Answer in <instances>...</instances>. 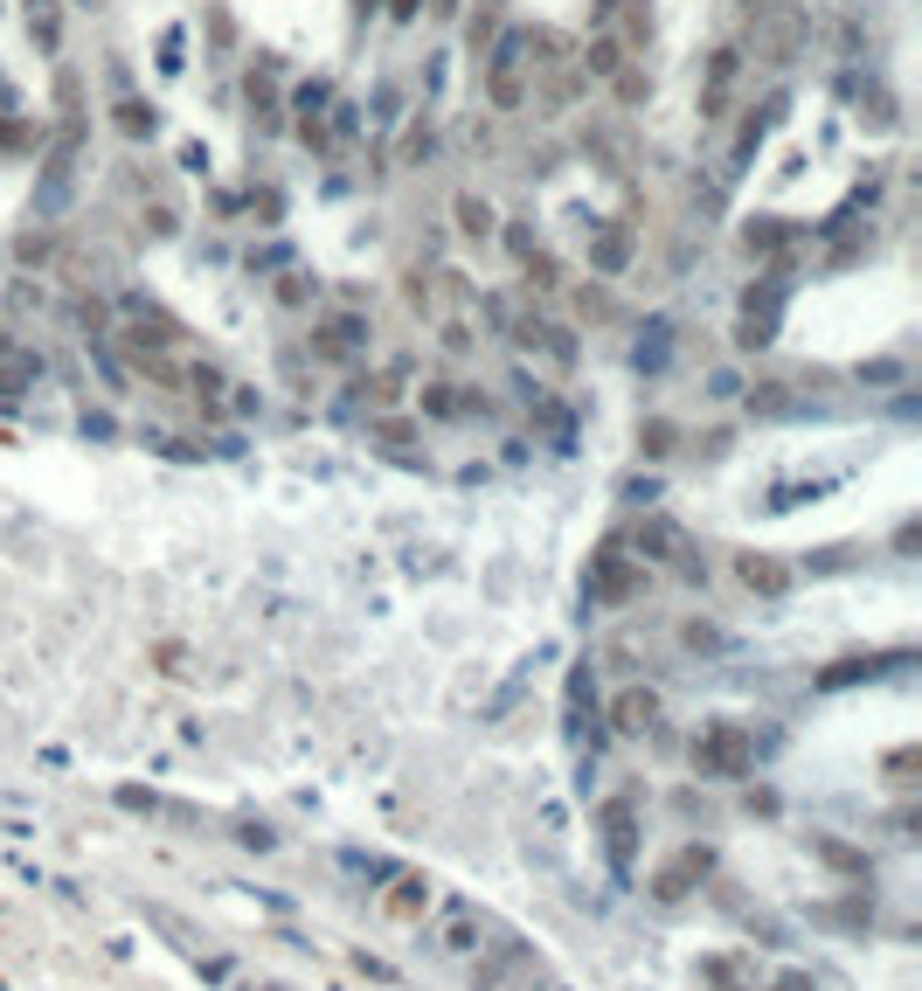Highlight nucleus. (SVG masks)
<instances>
[{
  "label": "nucleus",
  "instance_id": "9",
  "mask_svg": "<svg viewBox=\"0 0 922 991\" xmlns=\"http://www.w3.org/2000/svg\"><path fill=\"white\" fill-rule=\"evenodd\" d=\"M652 721V694H625L617 700V729H646Z\"/></svg>",
  "mask_w": 922,
  "mask_h": 991
},
{
  "label": "nucleus",
  "instance_id": "11",
  "mask_svg": "<svg viewBox=\"0 0 922 991\" xmlns=\"http://www.w3.org/2000/svg\"><path fill=\"white\" fill-rule=\"evenodd\" d=\"M119 125L139 139V132H153V105H119Z\"/></svg>",
  "mask_w": 922,
  "mask_h": 991
},
{
  "label": "nucleus",
  "instance_id": "13",
  "mask_svg": "<svg viewBox=\"0 0 922 991\" xmlns=\"http://www.w3.org/2000/svg\"><path fill=\"white\" fill-rule=\"evenodd\" d=\"M742 576H749V583H763V589H777V583H784V568H777V562H742Z\"/></svg>",
  "mask_w": 922,
  "mask_h": 991
},
{
  "label": "nucleus",
  "instance_id": "8",
  "mask_svg": "<svg viewBox=\"0 0 922 991\" xmlns=\"http://www.w3.org/2000/svg\"><path fill=\"white\" fill-rule=\"evenodd\" d=\"M625 257H631V236H625V229H611V236L597 243V271H617Z\"/></svg>",
  "mask_w": 922,
  "mask_h": 991
},
{
  "label": "nucleus",
  "instance_id": "7",
  "mask_svg": "<svg viewBox=\"0 0 922 991\" xmlns=\"http://www.w3.org/2000/svg\"><path fill=\"white\" fill-rule=\"evenodd\" d=\"M458 229L465 236H493V208H485L479 195H458Z\"/></svg>",
  "mask_w": 922,
  "mask_h": 991
},
{
  "label": "nucleus",
  "instance_id": "2",
  "mask_svg": "<svg viewBox=\"0 0 922 991\" xmlns=\"http://www.w3.org/2000/svg\"><path fill=\"white\" fill-rule=\"evenodd\" d=\"M736 70H742V49H714V56H708V76H701V119H728Z\"/></svg>",
  "mask_w": 922,
  "mask_h": 991
},
{
  "label": "nucleus",
  "instance_id": "5",
  "mask_svg": "<svg viewBox=\"0 0 922 991\" xmlns=\"http://www.w3.org/2000/svg\"><path fill=\"white\" fill-rule=\"evenodd\" d=\"M798 35H804V22H798V14H784V22L763 35V63H770V70H784V63H790V49H798Z\"/></svg>",
  "mask_w": 922,
  "mask_h": 991
},
{
  "label": "nucleus",
  "instance_id": "3",
  "mask_svg": "<svg viewBox=\"0 0 922 991\" xmlns=\"http://www.w3.org/2000/svg\"><path fill=\"white\" fill-rule=\"evenodd\" d=\"M361 319H354V313H341V319H327V327H319L312 333V354L319 360H354V354H361Z\"/></svg>",
  "mask_w": 922,
  "mask_h": 991
},
{
  "label": "nucleus",
  "instance_id": "12",
  "mask_svg": "<svg viewBox=\"0 0 922 991\" xmlns=\"http://www.w3.org/2000/svg\"><path fill=\"white\" fill-rule=\"evenodd\" d=\"M646 76H638V70H617V98H625V105H638V98H646Z\"/></svg>",
  "mask_w": 922,
  "mask_h": 991
},
{
  "label": "nucleus",
  "instance_id": "1",
  "mask_svg": "<svg viewBox=\"0 0 922 991\" xmlns=\"http://www.w3.org/2000/svg\"><path fill=\"white\" fill-rule=\"evenodd\" d=\"M479 63H485V98H493L500 111H520V105H527V70H534V56H527V35H506V42L485 49Z\"/></svg>",
  "mask_w": 922,
  "mask_h": 991
},
{
  "label": "nucleus",
  "instance_id": "6",
  "mask_svg": "<svg viewBox=\"0 0 922 991\" xmlns=\"http://www.w3.org/2000/svg\"><path fill=\"white\" fill-rule=\"evenodd\" d=\"M250 125H257V132H271V125H278V90H271V70H263V84L250 76Z\"/></svg>",
  "mask_w": 922,
  "mask_h": 991
},
{
  "label": "nucleus",
  "instance_id": "10",
  "mask_svg": "<svg viewBox=\"0 0 922 991\" xmlns=\"http://www.w3.org/2000/svg\"><path fill=\"white\" fill-rule=\"evenodd\" d=\"M28 28L42 35V49H56V8L49 0H28Z\"/></svg>",
  "mask_w": 922,
  "mask_h": 991
},
{
  "label": "nucleus",
  "instance_id": "4",
  "mask_svg": "<svg viewBox=\"0 0 922 991\" xmlns=\"http://www.w3.org/2000/svg\"><path fill=\"white\" fill-rule=\"evenodd\" d=\"M784 243H790V229H784L777 216H757V222L742 229V250H749V257H777Z\"/></svg>",
  "mask_w": 922,
  "mask_h": 991
}]
</instances>
